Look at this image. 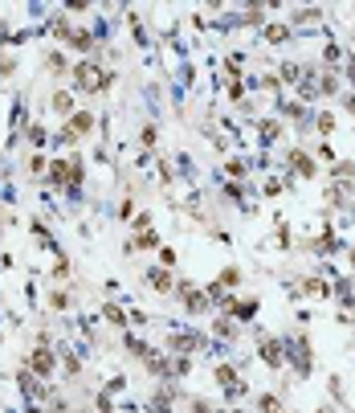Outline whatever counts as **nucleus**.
Returning a JSON list of instances; mask_svg holds the SVG:
<instances>
[{"instance_id":"21","label":"nucleus","mask_w":355,"mask_h":413,"mask_svg":"<svg viewBox=\"0 0 355 413\" xmlns=\"http://www.w3.org/2000/svg\"><path fill=\"white\" fill-rule=\"evenodd\" d=\"M25 131H29V144H33V147H41V144H46V127H41V123H29Z\"/></svg>"},{"instance_id":"16","label":"nucleus","mask_w":355,"mask_h":413,"mask_svg":"<svg viewBox=\"0 0 355 413\" xmlns=\"http://www.w3.org/2000/svg\"><path fill=\"white\" fill-rule=\"evenodd\" d=\"M241 278H245V274H241V266H225L213 283L221 287V291H229V287H241Z\"/></svg>"},{"instance_id":"31","label":"nucleus","mask_w":355,"mask_h":413,"mask_svg":"<svg viewBox=\"0 0 355 413\" xmlns=\"http://www.w3.org/2000/svg\"><path fill=\"white\" fill-rule=\"evenodd\" d=\"M131 229H135V233H143V229H151V213H139V217H135V225H131Z\"/></svg>"},{"instance_id":"17","label":"nucleus","mask_w":355,"mask_h":413,"mask_svg":"<svg viewBox=\"0 0 355 413\" xmlns=\"http://www.w3.org/2000/svg\"><path fill=\"white\" fill-rule=\"evenodd\" d=\"M253 405H258V413H286V405H282V397H278V393H261Z\"/></svg>"},{"instance_id":"11","label":"nucleus","mask_w":355,"mask_h":413,"mask_svg":"<svg viewBox=\"0 0 355 413\" xmlns=\"http://www.w3.org/2000/svg\"><path fill=\"white\" fill-rule=\"evenodd\" d=\"M102 319H106L111 327H118V332H127V327H131V316H127L123 307H115V303H102Z\"/></svg>"},{"instance_id":"26","label":"nucleus","mask_w":355,"mask_h":413,"mask_svg":"<svg viewBox=\"0 0 355 413\" xmlns=\"http://www.w3.org/2000/svg\"><path fill=\"white\" fill-rule=\"evenodd\" d=\"M160 266H164V270L176 266V250H172V245H160Z\"/></svg>"},{"instance_id":"41","label":"nucleus","mask_w":355,"mask_h":413,"mask_svg":"<svg viewBox=\"0 0 355 413\" xmlns=\"http://www.w3.org/2000/svg\"><path fill=\"white\" fill-rule=\"evenodd\" d=\"M213 413H225V409H213Z\"/></svg>"},{"instance_id":"39","label":"nucleus","mask_w":355,"mask_h":413,"mask_svg":"<svg viewBox=\"0 0 355 413\" xmlns=\"http://www.w3.org/2000/svg\"><path fill=\"white\" fill-rule=\"evenodd\" d=\"M314 413H331V409H314Z\"/></svg>"},{"instance_id":"40","label":"nucleus","mask_w":355,"mask_h":413,"mask_svg":"<svg viewBox=\"0 0 355 413\" xmlns=\"http://www.w3.org/2000/svg\"><path fill=\"white\" fill-rule=\"evenodd\" d=\"M351 217H355V201H351Z\"/></svg>"},{"instance_id":"30","label":"nucleus","mask_w":355,"mask_h":413,"mask_svg":"<svg viewBox=\"0 0 355 413\" xmlns=\"http://www.w3.org/2000/svg\"><path fill=\"white\" fill-rule=\"evenodd\" d=\"M282 78L286 82H298V66H294V62H282Z\"/></svg>"},{"instance_id":"8","label":"nucleus","mask_w":355,"mask_h":413,"mask_svg":"<svg viewBox=\"0 0 355 413\" xmlns=\"http://www.w3.org/2000/svg\"><path fill=\"white\" fill-rule=\"evenodd\" d=\"M123 348H127V356H135L139 365H147V360L155 356V348H151V344H143L139 336H131V332H123Z\"/></svg>"},{"instance_id":"36","label":"nucleus","mask_w":355,"mask_h":413,"mask_svg":"<svg viewBox=\"0 0 355 413\" xmlns=\"http://www.w3.org/2000/svg\"><path fill=\"white\" fill-rule=\"evenodd\" d=\"M343 111H347V115H355V95H343Z\"/></svg>"},{"instance_id":"32","label":"nucleus","mask_w":355,"mask_h":413,"mask_svg":"<svg viewBox=\"0 0 355 413\" xmlns=\"http://www.w3.org/2000/svg\"><path fill=\"white\" fill-rule=\"evenodd\" d=\"M123 389H127V377H115V381H111V385H106V389H102V393L111 397V393H123Z\"/></svg>"},{"instance_id":"10","label":"nucleus","mask_w":355,"mask_h":413,"mask_svg":"<svg viewBox=\"0 0 355 413\" xmlns=\"http://www.w3.org/2000/svg\"><path fill=\"white\" fill-rule=\"evenodd\" d=\"M46 74H53V78H66V74H70V62H66L62 49H49L46 53Z\"/></svg>"},{"instance_id":"18","label":"nucleus","mask_w":355,"mask_h":413,"mask_svg":"<svg viewBox=\"0 0 355 413\" xmlns=\"http://www.w3.org/2000/svg\"><path fill=\"white\" fill-rule=\"evenodd\" d=\"M261 33H265V41H270V46H282L286 37H290V25H265Z\"/></svg>"},{"instance_id":"9","label":"nucleus","mask_w":355,"mask_h":413,"mask_svg":"<svg viewBox=\"0 0 355 413\" xmlns=\"http://www.w3.org/2000/svg\"><path fill=\"white\" fill-rule=\"evenodd\" d=\"M49 111L62 115V119H70L74 111H78V107H74V95L70 90H53V95H49Z\"/></svg>"},{"instance_id":"34","label":"nucleus","mask_w":355,"mask_h":413,"mask_svg":"<svg viewBox=\"0 0 355 413\" xmlns=\"http://www.w3.org/2000/svg\"><path fill=\"white\" fill-rule=\"evenodd\" d=\"M66 372H70V377H78V372H82V360H78V356H66Z\"/></svg>"},{"instance_id":"7","label":"nucleus","mask_w":355,"mask_h":413,"mask_svg":"<svg viewBox=\"0 0 355 413\" xmlns=\"http://www.w3.org/2000/svg\"><path fill=\"white\" fill-rule=\"evenodd\" d=\"M286 164H290V168L298 172V176H319V164H314V160H310L307 151H302V147H290V156H286Z\"/></svg>"},{"instance_id":"35","label":"nucleus","mask_w":355,"mask_h":413,"mask_svg":"<svg viewBox=\"0 0 355 413\" xmlns=\"http://www.w3.org/2000/svg\"><path fill=\"white\" fill-rule=\"evenodd\" d=\"M53 278H70V262H66V258H62V262L53 266Z\"/></svg>"},{"instance_id":"12","label":"nucleus","mask_w":355,"mask_h":413,"mask_svg":"<svg viewBox=\"0 0 355 413\" xmlns=\"http://www.w3.org/2000/svg\"><path fill=\"white\" fill-rule=\"evenodd\" d=\"M213 332H216V340H229V344H233L237 336H241L237 319H229V316H216V319H213Z\"/></svg>"},{"instance_id":"13","label":"nucleus","mask_w":355,"mask_h":413,"mask_svg":"<svg viewBox=\"0 0 355 413\" xmlns=\"http://www.w3.org/2000/svg\"><path fill=\"white\" fill-rule=\"evenodd\" d=\"M213 381H216V385H221L225 393L233 389V385H241V381H237V365H216V368H213Z\"/></svg>"},{"instance_id":"23","label":"nucleus","mask_w":355,"mask_h":413,"mask_svg":"<svg viewBox=\"0 0 355 413\" xmlns=\"http://www.w3.org/2000/svg\"><path fill=\"white\" fill-rule=\"evenodd\" d=\"M331 172V176H339V180H347V176H355V164L351 160H339V164H335V168H327Z\"/></svg>"},{"instance_id":"38","label":"nucleus","mask_w":355,"mask_h":413,"mask_svg":"<svg viewBox=\"0 0 355 413\" xmlns=\"http://www.w3.org/2000/svg\"><path fill=\"white\" fill-rule=\"evenodd\" d=\"M347 262H351V270H355V245H351V250H347Z\"/></svg>"},{"instance_id":"37","label":"nucleus","mask_w":355,"mask_h":413,"mask_svg":"<svg viewBox=\"0 0 355 413\" xmlns=\"http://www.w3.org/2000/svg\"><path fill=\"white\" fill-rule=\"evenodd\" d=\"M347 78L355 82V57H347Z\"/></svg>"},{"instance_id":"28","label":"nucleus","mask_w":355,"mask_h":413,"mask_svg":"<svg viewBox=\"0 0 355 413\" xmlns=\"http://www.w3.org/2000/svg\"><path fill=\"white\" fill-rule=\"evenodd\" d=\"M225 172H229V176H245V160H241V156H233V160L225 164Z\"/></svg>"},{"instance_id":"14","label":"nucleus","mask_w":355,"mask_h":413,"mask_svg":"<svg viewBox=\"0 0 355 413\" xmlns=\"http://www.w3.org/2000/svg\"><path fill=\"white\" fill-rule=\"evenodd\" d=\"M49 307H53V311H70L74 307V291L70 287H53V291H49Z\"/></svg>"},{"instance_id":"20","label":"nucleus","mask_w":355,"mask_h":413,"mask_svg":"<svg viewBox=\"0 0 355 413\" xmlns=\"http://www.w3.org/2000/svg\"><path fill=\"white\" fill-rule=\"evenodd\" d=\"M319 90L331 98V95H339V74L335 70H323V78H319Z\"/></svg>"},{"instance_id":"33","label":"nucleus","mask_w":355,"mask_h":413,"mask_svg":"<svg viewBox=\"0 0 355 413\" xmlns=\"http://www.w3.org/2000/svg\"><path fill=\"white\" fill-rule=\"evenodd\" d=\"M294 21H302V25H307V21H319V8H302V13H294Z\"/></svg>"},{"instance_id":"6","label":"nucleus","mask_w":355,"mask_h":413,"mask_svg":"<svg viewBox=\"0 0 355 413\" xmlns=\"http://www.w3.org/2000/svg\"><path fill=\"white\" fill-rule=\"evenodd\" d=\"M143 278H147V287H151L155 294H172L176 291V278H172V270H164V266H151Z\"/></svg>"},{"instance_id":"1","label":"nucleus","mask_w":355,"mask_h":413,"mask_svg":"<svg viewBox=\"0 0 355 413\" xmlns=\"http://www.w3.org/2000/svg\"><path fill=\"white\" fill-rule=\"evenodd\" d=\"M25 372H33L37 381H49V377L57 372V352H53L49 344L29 348V352H25Z\"/></svg>"},{"instance_id":"15","label":"nucleus","mask_w":355,"mask_h":413,"mask_svg":"<svg viewBox=\"0 0 355 413\" xmlns=\"http://www.w3.org/2000/svg\"><path fill=\"white\" fill-rule=\"evenodd\" d=\"M66 46L70 49H86V53H90V49H95V33H90V29H70Z\"/></svg>"},{"instance_id":"4","label":"nucleus","mask_w":355,"mask_h":413,"mask_svg":"<svg viewBox=\"0 0 355 413\" xmlns=\"http://www.w3.org/2000/svg\"><path fill=\"white\" fill-rule=\"evenodd\" d=\"M258 356L265 368H282L286 365V340H278V336H261L258 340Z\"/></svg>"},{"instance_id":"22","label":"nucleus","mask_w":355,"mask_h":413,"mask_svg":"<svg viewBox=\"0 0 355 413\" xmlns=\"http://www.w3.org/2000/svg\"><path fill=\"white\" fill-rule=\"evenodd\" d=\"M13 74H17V57L0 53V82H4V78H13Z\"/></svg>"},{"instance_id":"27","label":"nucleus","mask_w":355,"mask_h":413,"mask_svg":"<svg viewBox=\"0 0 355 413\" xmlns=\"http://www.w3.org/2000/svg\"><path fill=\"white\" fill-rule=\"evenodd\" d=\"M314 127H319V135H331V131H335V115H319Z\"/></svg>"},{"instance_id":"2","label":"nucleus","mask_w":355,"mask_h":413,"mask_svg":"<svg viewBox=\"0 0 355 413\" xmlns=\"http://www.w3.org/2000/svg\"><path fill=\"white\" fill-rule=\"evenodd\" d=\"M176 299H180V307L188 311V316H204L209 311V299H204V287H196L188 278H176Z\"/></svg>"},{"instance_id":"29","label":"nucleus","mask_w":355,"mask_h":413,"mask_svg":"<svg viewBox=\"0 0 355 413\" xmlns=\"http://www.w3.org/2000/svg\"><path fill=\"white\" fill-rule=\"evenodd\" d=\"M46 168H49L46 156H29V172H46Z\"/></svg>"},{"instance_id":"25","label":"nucleus","mask_w":355,"mask_h":413,"mask_svg":"<svg viewBox=\"0 0 355 413\" xmlns=\"http://www.w3.org/2000/svg\"><path fill=\"white\" fill-rule=\"evenodd\" d=\"M188 413H213V401H204V397H188Z\"/></svg>"},{"instance_id":"5","label":"nucleus","mask_w":355,"mask_h":413,"mask_svg":"<svg viewBox=\"0 0 355 413\" xmlns=\"http://www.w3.org/2000/svg\"><path fill=\"white\" fill-rule=\"evenodd\" d=\"M200 344H204V340H200L196 332H172V340H167V348H172V352H167V356H192Z\"/></svg>"},{"instance_id":"19","label":"nucleus","mask_w":355,"mask_h":413,"mask_svg":"<svg viewBox=\"0 0 355 413\" xmlns=\"http://www.w3.org/2000/svg\"><path fill=\"white\" fill-rule=\"evenodd\" d=\"M347 193H351L347 184H331V189H327V205H331V209H343V205H347Z\"/></svg>"},{"instance_id":"3","label":"nucleus","mask_w":355,"mask_h":413,"mask_svg":"<svg viewBox=\"0 0 355 413\" xmlns=\"http://www.w3.org/2000/svg\"><path fill=\"white\" fill-rule=\"evenodd\" d=\"M95 111H74L70 119H66V127H62V135H57V140H62V144H78V140H86V135H90V131H95Z\"/></svg>"},{"instance_id":"24","label":"nucleus","mask_w":355,"mask_h":413,"mask_svg":"<svg viewBox=\"0 0 355 413\" xmlns=\"http://www.w3.org/2000/svg\"><path fill=\"white\" fill-rule=\"evenodd\" d=\"M155 140H160V127H151V123H147V127L139 131V144L143 147H155Z\"/></svg>"}]
</instances>
